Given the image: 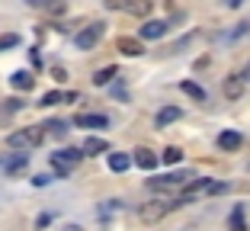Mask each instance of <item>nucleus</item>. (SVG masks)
<instances>
[{
	"label": "nucleus",
	"instance_id": "1",
	"mask_svg": "<svg viewBox=\"0 0 250 231\" xmlns=\"http://www.w3.org/2000/svg\"><path fill=\"white\" fill-rule=\"evenodd\" d=\"M180 206H183L180 199H151V202H145V206L138 209V218L145 225H154V222H161L164 215H170L173 209H180Z\"/></svg>",
	"mask_w": 250,
	"mask_h": 231
},
{
	"label": "nucleus",
	"instance_id": "2",
	"mask_svg": "<svg viewBox=\"0 0 250 231\" xmlns=\"http://www.w3.org/2000/svg\"><path fill=\"white\" fill-rule=\"evenodd\" d=\"M42 138H45V128H39V126L16 128V132H10V135H7V148H13V151L36 148V145H42Z\"/></svg>",
	"mask_w": 250,
	"mask_h": 231
},
{
	"label": "nucleus",
	"instance_id": "3",
	"mask_svg": "<svg viewBox=\"0 0 250 231\" xmlns=\"http://www.w3.org/2000/svg\"><path fill=\"white\" fill-rule=\"evenodd\" d=\"M106 7L125 10V13H132V16H147L154 10V0H106Z\"/></svg>",
	"mask_w": 250,
	"mask_h": 231
},
{
	"label": "nucleus",
	"instance_id": "4",
	"mask_svg": "<svg viewBox=\"0 0 250 231\" xmlns=\"http://www.w3.org/2000/svg\"><path fill=\"white\" fill-rule=\"evenodd\" d=\"M103 32H106L103 22H90L87 29H81L77 36H74V45H77V48H83V52H90V48H93V45L103 39Z\"/></svg>",
	"mask_w": 250,
	"mask_h": 231
},
{
	"label": "nucleus",
	"instance_id": "5",
	"mask_svg": "<svg viewBox=\"0 0 250 231\" xmlns=\"http://www.w3.org/2000/svg\"><path fill=\"white\" fill-rule=\"evenodd\" d=\"M29 167V154H7L0 161V170L7 173V177H22Z\"/></svg>",
	"mask_w": 250,
	"mask_h": 231
},
{
	"label": "nucleus",
	"instance_id": "6",
	"mask_svg": "<svg viewBox=\"0 0 250 231\" xmlns=\"http://www.w3.org/2000/svg\"><path fill=\"white\" fill-rule=\"evenodd\" d=\"M189 173H167V177H157V180H147L151 189H177V187H189Z\"/></svg>",
	"mask_w": 250,
	"mask_h": 231
},
{
	"label": "nucleus",
	"instance_id": "7",
	"mask_svg": "<svg viewBox=\"0 0 250 231\" xmlns=\"http://www.w3.org/2000/svg\"><path fill=\"white\" fill-rule=\"evenodd\" d=\"M74 126H81V128H109V119L100 116V112H77V116H74Z\"/></svg>",
	"mask_w": 250,
	"mask_h": 231
},
{
	"label": "nucleus",
	"instance_id": "8",
	"mask_svg": "<svg viewBox=\"0 0 250 231\" xmlns=\"http://www.w3.org/2000/svg\"><path fill=\"white\" fill-rule=\"evenodd\" d=\"M116 48L122 55H128V58H138V55H145V45H141V39L135 36H119L116 39Z\"/></svg>",
	"mask_w": 250,
	"mask_h": 231
},
{
	"label": "nucleus",
	"instance_id": "9",
	"mask_svg": "<svg viewBox=\"0 0 250 231\" xmlns=\"http://www.w3.org/2000/svg\"><path fill=\"white\" fill-rule=\"evenodd\" d=\"M74 100H77L74 90H52V93H45V97H42L39 106H58V103H74Z\"/></svg>",
	"mask_w": 250,
	"mask_h": 231
},
{
	"label": "nucleus",
	"instance_id": "10",
	"mask_svg": "<svg viewBox=\"0 0 250 231\" xmlns=\"http://www.w3.org/2000/svg\"><path fill=\"white\" fill-rule=\"evenodd\" d=\"M132 161L141 167V170H154V167H157V154H154L151 148H138V151H135V157H132Z\"/></svg>",
	"mask_w": 250,
	"mask_h": 231
},
{
	"label": "nucleus",
	"instance_id": "11",
	"mask_svg": "<svg viewBox=\"0 0 250 231\" xmlns=\"http://www.w3.org/2000/svg\"><path fill=\"white\" fill-rule=\"evenodd\" d=\"M244 84H247V81H244V74L241 77H225V97H228V100H241V93H244Z\"/></svg>",
	"mask_w": 250,
	"mask_h": 231
},
{
	"label": "nucleus",
	"instance_id": "12",
	"mask_svg": "<svg viewBox=\"0 0 250 231\" xmlns=\"http://www.w3.org/2000/svg\"><path fill=\"white\" fill-rule=\"evenodd\" d=\"M81 151H83V154H103V151H109V142H106V138H96V135H90V138H83Z\"/></svg>",
	"mask_w": 250,
	"mask_h": 231
},
{
	"label": "nucleus",
	"instance_id": "13",
	"mask_svg": "<svg viewBox=\"0 0 250 231\" xmlns=\"http://www.w3.org/2000/svg\"><path fill=\"white\" fill-rule=\"evenodd\" d=\"M164 32H167V22L164 20H147L141 26V39H161Z\"/></svg>",
	"mask_w": 250,
	"mask_h": 231
},
{
	"label": "nucleus",
	"instance_id": "14",
	"mask_svg": "<svg viewBox=\"0 0 250 231\" xmlns=\"http://www.w3.org/2000/svg\"><path fill=\"white\" fill-rule=\"evenodd\" d=\"M241 145H244L241 132H221V135H218V148H221V151H237Z\"/></svg>",
	"mask_w": 250,
	"mask_h": 231
},
{
	"label": "nucleus",
	"instance_id": "15",
	"mask_svg": "<svg viewBox=\"0 0 250 231\" xmlns=\"http://www.w3.org/2000/svg\"><path fill=\"white\" fill-rule=\"evenodd\" d=\"M177 119H183V109H180V106H164V109L157 112V128L170 126V122H177Z\"/></svg>",
	"mask_w": 250,
	"mask_h": 231
},
{
	"label": "nucleus",
	"instance_id": "16",
	"mask_svg": "<svg viewBox=\"0 0 250 231\" xmlns=\"http://www.w3.org/2000/svg\"><path fill=\"white\" fill-rule=\"evenodd\" d=\"M128 167H132V154H122V151H112V154H109V170L125 173Z\"/></svg>",
	"mask_w": 250,
	"mask_h": 231
},
{
	"label": "nucleus",
	"instance_id": "17",
	"mask_svg": "<svg viewBox=\"0 0 250 231\" xmlns=\"http://www.w3.org/2000/svg\"><path fill=\"white\" fill-rule=\"evenodd\" d=\"M81 157H87L81 148H64V151H58V154H55V161H58V164H64V167H74Z\"/></svg>",
	"mask_w": 250,
	"mask_h": 231
},
{
	"label": "nucleus",
	"instance_id": "18",
	"mask_svg": "<svg viewBox=\"0 0 250 231\" xmlns=\"http://www.w3.org/2000/svg\"><path fill=\"white\" fill-rule=\"evenodd\" d=\"M10 84H13L16 90H32L36 87V77H32V71H16V74L10 77Z\"/></svg>",
	"mask_w": 250,
	"mask_h": 231
},
{
	"label": "nucleus",
	"instance_id": "19",
	"mask_svg": "<svg viewBox=\"0 0 250 231\" xmlns=\"http://www.w3.org/2000/svg\"><path fill=\"white\" fill-rule=\"evenodd\" d=\"M116 74H119V71H116V67H100V71H96V74H93V84H96V87H106V84H112V81H116Z\"/></svg>",
	"mask_w": 250,
	"mask_h": 231
},
{
	"label": "nucleus",
	"instance_id": "20",
	"mask_svg": "<svg viewBox=\"0 0 250 231\" xmlns=\"http://www.w3.org/2000/svg\"><path fill=\"white\" fill-rule=\"evenodd\" d=\"M180 90H183L186 97H192V100H199V103H206V90L199 87V84H192V81H183V84H180Z\"/></svg>",
	"mask_w": 250,
	"mask_h": 231
},
{
	"label": "nucleus",
	"instance_id": "21",
	"mask_svg": "<svg viewBox=\"0 0 250 231\" xmlns=\"http://www.w3.org/2000/svg\"><path fill=\"white\" fill-rule=\"evenodd\" d=\"M45 132H48V135H55V138H64V135H67V122H61V119H52V122H45Z\"/></svg>",
	"mask_w": 250,
	"mask_h": 231
},
{
	"label": "nucleus",
	"instance_id": "22",
	"mask_svg": "<svg viewBox=\"0 0 250 231\" xmlns=\"http://www.w3.org/2000/svg\"><path fill=\"white\" fill-rule=\"evenodd\" d=\"M228 225H231V231H247V222H244V206H234Z\"/></svg>",
	"mask_w": 250,
	"mask_h": 231
},
{
	"label": "nucleus",
	"instance_id": "23",
	"mask_svg": "<svg viewBox=\"0 0 250 231\" xmlns=\"http://www.w3.org/2000/svg\"><path fill=\"white\" fill-rule=\"evenodd\" d=\"M161 161H164V164H170V167H173V164H180V161H183V151H180V148H173V145H170V148H164Z\"/></svg>",
	"mask_w": 250,
	"mask_h": 231
},
{
	"label": "nucleus",
	"instance_id": "24",
	"mask_svg": "<svg viewBox=\"0 0 250 231\" xmlns=\"http://www.w3.org/2000/svg\"><path fill=\"white\" fill-rule=\"evenodd\" d=\"M119 209H122V202H119V199H109V202H103V206H100V218H106V215H116Z\"/></svg>",
	"mask_w": 250,
	"mask_h": 231
},
{
	"label": "nucleus",
	"instance_id": "25",
	"mask_svg": "<svg viewBox=\"0 0 250 231\" xmlns=\"http://www.w3.org/2000/svg\"><path fill=\"white\" fill-rule=\"evenodd\" d=\"M20 45V36L16 32H7V36H0V52H7V48H16Z\"/></svg>",
	"mask_w": 250,
	"mask_h": 231
},
{
	"label": "nucleus",
	"instance_id": "26",
	"mask_svg": "<svg viewBox=\"0 0 250 231\" xmlns=\"http://www.w3.org/2000/svg\"><path fill=\"white\" fill-rule=\"evenodd\" d=\"M228 189H231L228 183H208L206 193H208V196H221V193H228Z\"/></svg>",
	"mask_w": 250,
	"mask_h": 231
},
{
	"label": "nucleus",
	"instance_id": "27",
	"mask_svg": "<svg viewBox=\"0 0 250 231\" xmlns=\"http://www.w3.org/2000/svg\"><path fill=\"white\" fill-rule=\"evenodd\" d=\"M52 167H55V173H58V177H67V173H71V167L58 164V161H55V157H52Z\"/></svg>",
	"mask_w": 250,
	"mask_h": 231
},
{
	"label": "nucleus",
	"instance_id": "28",
	"mask_svg": "<svg viewBox=\"0 0 250 231\" xmlns=\"http://www.w3.org/2000/svg\"><path fill=\"white\" fill-rule=\"evenodd\" d=\"M52 77H55V81H67V71H64V67H52Z\"/></svg>",
	"mask_w": 250,
	"mask_h": 231
},
{
	"label": "nucleus",
	"instance_id": "29",
	"mask_svg": "<svg viewBox=\"0 0 250 231\" xmlns=\"http://www.w3.org/2000/svg\"><path fill=\"white\" fill-rule=\"evenodd\" d=\"M7 112H16V109H22V100H7V106H3Z\"/></svg>",
	"mask_w": 250,
	"mask_h": 231
},
{
	"label": "nucleus",
	"instance_id": "30",
	"mask_svg": "<svg viewBox=\"0 0 250 231\" xmlns=\"http://www.w3.org/2000/svg\"><path fill=\"white\" fill-rule=\"evenodd\" d=\"M48 180H52V177H45V173H39V177H32V187H48Z\"/></svg>",
	"mask_w": 250,
	"mask_h": 231
},
{
	"label": "nucleus",
	"instance_id": "31",
	"mask_svg": "<svg viewBox=\"0 0 250 231\" xmlns=\"http://www.w3.org/2000/svg\"><path fill=\"white\" fill-rule=\"evenodd\" d=\"M112 93H116L119 100H125V87H122V84H116V87H112Z\"/></svg>",
	"mask_w": 250,
	"mask_h": 231
},
{
	"label": "nucleus",
	"instance_id": "32",
	"mask_svg": "<svg viewBox=\"0 0 250 231\" xmlns=\"http://www.w3.org/2000/svg\"><path fill=\"white\" fill-rule=\"evenodd\" d=\"M225 3H228V7H231V10H234V7H241L244 0H225Z\"/></svg>",
	"mask_w": 250,
	"mask_h": 231
},
{
	"label": "nucleus",
	"instance_id": "33",
	"mask_svg": "<svg viewBox=\"0 0 250 231\" xmlns=\"http://www.w3.org/2000/svg\"><path fill=\"white\" fill-rule=\"evenodd\" d=\"M244 81H250V64H247V67H244Z\"/></svg>",
	"mask_w": 250,
	"mask_h": 231
},
{
	"label": "nucleus",
	"instance_id": "34",
	"mask_svg": "<svg viewBox=\"0 0 250 231\" xmlns=\"http://www.w3.org/2000/svg\"><path fill=\"white\" fill-rule=\"evenodd\" d=\"M67 231H81V228H74V225H71V228H67Z\"/></svg>",
	"mask_w": 250,
	"mask_h": 231
}]
</instances>
